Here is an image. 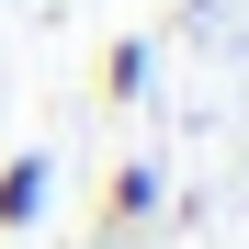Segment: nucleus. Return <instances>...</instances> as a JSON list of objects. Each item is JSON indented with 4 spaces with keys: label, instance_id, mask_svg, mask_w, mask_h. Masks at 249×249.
Masks as SVG:
<instances>
[{
    "label": "nucleus",
    "instance_id": "nucleus-3",
    "mask_svg": "<svg viewBox=\"0 0 249 249\" xmlns=\"http://www.w3.org/2000/svg\"><path fill=\"white\" fill-rule=\"evenodd\" d=\"M136 79H147V46H136V34H113V57H102V102H136Z\"/></svg>",
    "mask_w": 249,
    "mask_h": 249
},
{
    "label": "nucleus",
    "instance_id": "nucleus-1",
    "mask_svg": "<svg viewBox=\"0 0 249 249\" xmlns=\"http://www.w3.org/2000/svg\"><path fill=\"white\" fill-rule=\"evenodd\" d=\"M46 204H57V159H46V147L0 159V238H34V227H46Z\"/></svg>",
    "mask_w": 249,
    "mask_h": 249
},
{
    "label": "nucleus",
    "instance_id": "nucleus-2",
    "mask_svg": "<svg viewBox=\"0 0 249 249\" xmlns=\"http://www.w3.org/2000/svg\"><path fill=\"white\" fill-rule=\"evenodd\" d=\"M147 215H159V159H124L102 193V227H147Z\"/></svg>",
    "mask_w": 249,
    "mask_h": 249
}]
</instances>
